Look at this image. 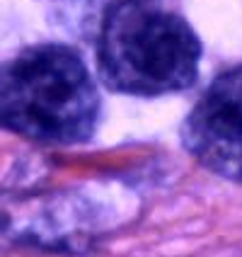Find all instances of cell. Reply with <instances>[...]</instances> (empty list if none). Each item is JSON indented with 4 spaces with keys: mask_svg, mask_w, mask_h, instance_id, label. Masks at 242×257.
<instances>
[{
    "mask_svg": "<svg viewBox=\"0 0 242 257\" xmlns=\"http://www.w3.org/2000/svg\"><path fill=\"white\" fill-rule=\"evenodd\" d=\"M100 90L66 44H34L0 63V128L49 146H78L100 121Z\"/></svg>",
    "mask_w": 242,
    "mask_h": 257,
    "instance_id": "obj_1",
    "label": "cell"
},
{
    "mask_svg": "<svg viewBox=\"0 0 242 257\" xmlns=\"http://www.w3.org/2000/svg\"><path fill=\"white\" fill-rule=\"evenodd\" d=\"M182 143L213 175L242 185V63L206 87L184 119Z\"/></svg>",
    "mask_w": 242,
    "mask_h": 257,
    "instance_id": "obj_3",
    "label": "cell"
},
{
    "mask_svg": "<svg viewBox=\"0 0 242 257\" xmlns=\"http://www.w3.org/2000/svg\"><path fill=\"white\" fill-rule=\"evenodd\" d=\"M203 44L167 0H112L97 37L104 85L136 97L186 90L199 78Z\"/></svg>",
    "mask_w": 242,
    "mask_h": 257,
    "instance_id": "obj_2",
    "label": "cell"
}]
</instances>
